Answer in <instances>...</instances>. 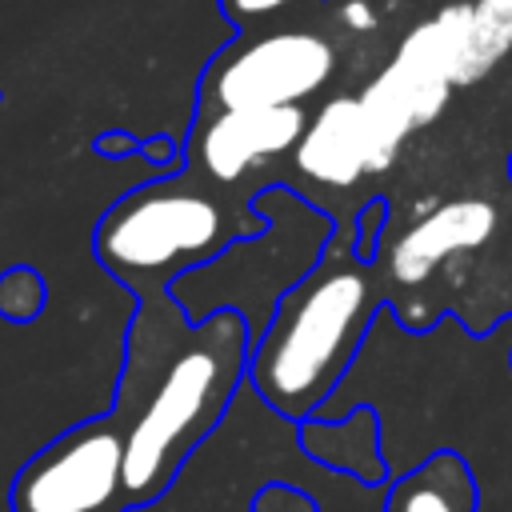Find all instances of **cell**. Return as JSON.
I'll return each instance as SVG.
<instances>
[{
    "label": "cell",
    "instance_id": "cell-1",
    "mask_svg": "<svg viewBox=\"0 0 512 512\" xmlns=\"http://www.w3.org/2000/svg\"><path fill=\"white\" fill-rule=\"evenodd\" d=\"M136 300L116 404L108 408L124 436L128 508L156 500L216 428L248 348L236 312H212L192 324L168 292Z\"/></svg>",
    "mask_w": 512,
    "mask_h": 512
},
{
    "label": "cell",
    "instance_id": "cell-2",
    "mask_svg": "<svg viewBox=\"0 0 512 512\" xmlns=\"http://www.w3.org/2000/svg\"><path fill=\"white\" fill-rule=\"evenodd\" d=\"M376 308L368 268L336 260L300 280L276 308L252 356V380L264 400L288 416L316 408L352 360Z\"/></svg>",
    "mask_w": 512,
    "mask_h": 512
},
{
    "label": "cell",
    "instance_id": "cell-3",
    "mask_svg": "<svg viewBox=\"0 0 512 512\" xmlns=\"http://www.w3.org/2000/svg\"><path fill=\"white\" fill-rule=\"evenodd\" d=\"M240 236L236 212L192 172L124 192L96 224L92 252L136 296L168 292Z\"/></svg>",
    "mask_w": 512,
    "mask_h": 512
},
{
    "label": "cell",
    "instance_id": "cell-4",
    "mask_svg": "<svg viewBox=\"0 0 512 512\" xmlns=\"http://www.w3.org/2000/svg\"><path fill=\"white\" fill-rule=\"evenodd\" d=\"M12 512H128L124 436L112 412L72 424L36 448L8 488Z\"/></svg>",
    "mask_w": 512,
    "mask_h": 512
},
{
    "label": "cell",
    "instance_id": "cell-5",
    "mask_svg": "<svg viewBox=\"0 0 512 512\" xmlns=\"http://www.w3.org/2000/svg\"><path fill=\"white\" fill-rule=\"evenodd\" d=\"M336 68L328 36L280 28L224 52L204 76V112L212 108H292L320 92Z\"/></svg>",
    "mask_w": 512,
    "mask_h": 512
},
{
    "label": "cell",
    "instance_id": "cell-6",
    "mask_svg": "<svg viewBox=\"0 0 512 512\" xmlns=\"http://www.w3.org/2000/svg\"><path fill=\"white\" fill-rule=\"evenodd\" d=\"M304 132L300 104L292 108H212L188 140V172L208 188L244 180L256 164L296 148Z\"/></svg>",
    "mask_w": 512,
    "mask_h": 512
},
{
    "label": "cell",
    "instance_id": "cell-7",
    "mask_svg": "<svg viewBox=\"0 0 512 512\" xmlns=\"http://www.w3.org/2000/svg\"><path fill=\"white\" fill-rule=\"evenodd\" d=\"M496 232V208L488 200L464 196V200H448L440 208H432L428 216H420L396 244L388 256V272L396 284H420L436 272L440 260L484 248Z\"/></svg>",
    "mask_w": 512,
    "mask_h": 512
},
{
    "label": "cell",
    "instance_id": "cell-8",
    "mask_svg": "<svg viewBox=\"0 0 512 512\" xmlns=\"http://www.w3.org/2000/svg\"><path fill=\"white\" fill-rule=\"evenodd\" d=\"M296 168L328 188H348L368 172L364 124L356 96H332L296 140Z\"/></svg>",
    "mask_w": 512,
    "mask_h": 512
},
{
    "label": "cell",
    "instance_id": "cell-9",
    "mask_svg": "<svg viewBox=\"0 0 512 512\" xmlns=\"http://www.w3.org/2000/svg\"><path fill=\"white\" fill-rule=\"evenodd\" d=\"M384 512H476V484L456 452H436L396 480Z\"/></svg>",
    "mask_w": 512,
    "mask_h": 512
},
{
    "label": "cell",
    "instance_id": "cell-10",
    "mask_svg": "<svg viewBox=\"0 0 512 512\" xmlns=\"http://www.w3.org/2000/svg\"><path fill=\"white\" fill-rule=\"evenodd\" d=\"M356 104H360V124H364L368 172H384V168L396 160L404 136L416 128L412 100H408V92L400 88V80L384 68V72L356 96Z\"/></svg>",
    "mask_w": 512,
    "mask_h": 512
},
{
    "label": "cell",
    "instance_id": "cell-11",
    "mask_svg": "<svg viewBox=\"0 0 512 512\" xmlns=\"http://www.w3.org/2000/svg\"><path fill=\"white\" fill-rule=\"evenodd\" d=\"M508 52H512V12H496V8L472 4L468 8V24H464V48H460L456 84L484 80Z\"/></svg>",
    "mask_w": 512,
    "mask_h": 512
},
{
    "label": "cell",
    "instance_id": "cell-12",
    "mask_svg": "<svg viewBox=\"0 0 512 512\" xmlns=\"http://www.w3.org/2000/svg\"><path fill=\"white\" fill-rule=\"evenodd\" d=\"M44 300H48V288L32 264H12L0 272V316L8 324L36 320L44 312Z\"/></svg>",
    "mask_w": 512,
    "mask_h": 512
},
{
    "label": "cell",
    "instance_id": "cell-13",
    "mask_svg": "<svg viewBox=\"0 0 512 512\" xmlns=\"http://www.w3.org/2000/svg\"><path fill=\"white\" fill-rule=\"evenodd\" d=\"M220 4L236 24H252V20H264V16L280 12V8H288L292 0H220Z\"/></svg>",
    "mask_w": 512,
    "mask_h": 512
},
{
    "label": "cell",
    "instance_id": "cell-14",
    "mask_svg": "<svg viewBox=\"0 0 512 512\" xmlns=\"http://www.w3.org/2000/svg\"><path fill=\"white\" fill-rule=\"evenodd\" d=\"M340 20H344L348 28H356V32L376 28V12H372V4H368V0H348V4L340 8Z\"/></svg>",
    "mask_w": 512,
    "mask_h": 512
},
{
    "label": "cell",
    "instance_id": "cell-15",
    "mask_svg": "<svg viewBox=\"0 0 512 512\" xmlns=\"http://www.w3.org/2000/svg\"><path fill=\"white\" fill-rule=\"evenodd\" d=\"M484 8H496V12H512V0H476Z\"/></svg>",
    "mask_w": 512,
    "mask_h": 512
}]
</instances>
